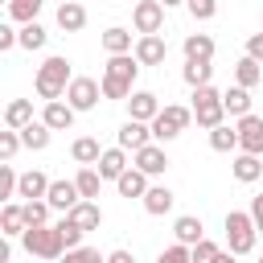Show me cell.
Masks as SVG:
<instances>
[{
    "instance_id": "1",
    "label": "cell",
    "mask_w": 263,
    "mask_h": 263,
    "mask_svg": "<svg viewBox=\"0 0 263 263\" xmlns=\"http://www.w3.org/2000/svg\"><path fill=\"white\" fill-rule=\"evenodd\" d=\"M140 74V58L136 53H111L107 70H103V99H132V82Z\"/></svg>"
},
{
    "instance_id": "2",
    "label": "cell",
    "mask_w": 263,
    "mask_h": 263,
    "mask_svg": "<svg viewBox=\"0 0 263 263\" xmlns=\"http://www.w3.org/2000/svg\"><path fill=\"white\" fill-rule=\"evenodd\" d=\"M70 82H74V74H70V62H66V58H45V62L37 66V78H33V86H37V95H41L45 103L62 99V95L70 90Z\"/></svg>"
},
{
    "instance_id": "3",
    "label": "cell",
    "mask_w": 263,
    "mask_h": 263,
    "mask_svg": "<svg viewBox=\"0 0 263 263\" xmlns=\"http://www.w3.org/2000/svg\"><path fill=\"white\" fill-rule=\"evenodd\" d=\"M21 242H25V251L29 255H37V259H62L66 255V238H62V230L58 226H29L25 234H21Z\"/></svg>"
},
{
    "instance_id": "4",
    "label": "cell",
    "mask_w": 263,
    "mask_h": 263,
    "mask_svg": "<svg viewBox=\"0 0 263 263\" xmlns=\"http://www.w3.org/2000/svg\"><path fill=\"white\" fill-rule=\"evenodd\" d=\"M255 238H259V226H255L251 210H230L226 214V247L234 255H247V251H255Z\"/></svg>"
},
{
    "instance_id": "5",
    "label": "cell",
    "mask_w": 263,
    "mask_h": 263,
    "mask_svg": "<svg viewBox=\"0 0 263 263\" xmlns=\"http://www.w3.org/2000/svg\"><path fill=\"white\" fill-rule=\"evenodd\" d=\"M189 119H193V107H181V103H168V107H160V115L152 119V140H160V144L177 140V136L189 127Z\"/></svg>"
},
{
    "instance_id": "6",
    "label": "cell",
    "mask_w": 263,
    "mask_h": 263,
    "mask_svg": "<svg viewBox=\"0 0 263 263\" xmlns=\"http://www.w3.org/2000/svg\"><path fill=\"white\" fill-rule=\"evenodd\" d=\"M189 107H193V119H197V127H205V132H210V127H218V123L226 119L222 95H218L214 86H197V90H193V103H189Z\"/></svg>"
},
{
    "instance_id": "7",
    "label": "cell",
    "mask_w": 263,
    "mask_h": 263,
    "mask_svg": "<svg viewBox=\"0 0 263 263\" xmlns=\"http://www.w3.org/2000/svg\"><path fill=\"white\" fill-rule=\"evenodd\" d=\"M132 25H136L140 37H144V33H160V29H164V4H160V0H140V4L132 8Z\"/></svg>"
},
{
    "instance_id": "8",
    "label": "cell",
    "mask_w": 263,
    "mask_h": 263,
    "mask_svg": "<svg viewBox=\"0 0 263 263\" xmlns=\"http://www.w3.org/2000/svg\"><path fill=\"white\" fill-rule=\"evenodd\" d=\"M99 99H103V82H95V78H82V74H78V78L70 82V90H66V103H70L74 111H90Z\"/></svg>"
},
{
    "instance_id": "9",
    "label": "cell",
    "mask_w": 263,
    "mask_h": 263,
    "mask_svg": "<svg viewBox=\"0 0 263 263\" xmlns=\"http://www.w3.org/2000/svg\"><path fill=\"white\" fill-rule=\"evenodd\" d=\"M234 127H238V152L263 156V119L259 115H242Z\"/></svg>"
},
{
    "instance_id": "10",
    "label": "cell",
    "mask_w": 263,
    "mask_h": 263,
    "mask_svg": "<svg viewBox=\"0 0 263 263\" xmlns=\"http://www.w3.org/2000/svg\"><path fill=\"white\" fill-rule=\"evenodd\" d=\"M132 53L140 58V66H160L168 58V45H164L160 33H144V37H136V49Z\"/></svg>"
},
{
    "instance_id": "11",
    "label": "cell",
    "mask_w": 263,
    "mask_h": 263,
    "mask_svg": "<svg viewBox=\"0 0 263 263\" xmlns=\"http://www.w3.org/2000/svg\"><path fill=\"white\" fill-rule=\"evenodd\" d=\"M144 144H152V123H144V119H127V123L119 127V148L140 152Z\"/></svg>"
},
{
    "instance_id": "12",
    "label": "cell",
    "mask_w": 263,
    "mask_h": 263,
    "mask_svg": "<svg viewBox=\"0 0 263 263\" xmlns=\"http://www.w3.org/2000/svg\"><path fill=\"white\" fill-rule=\"evenodd\" d=\"M45 201H49L53 210L70 214V210L82 201V193H78V181H53V185H49V193H45Z\"/></svg>"
},
{
    "instance_id": "13",
    "label": "cell",
    "mask_w": 263,
    "mask_h": 263,
    "mask_svg": "<svg viewBox=\"0 0 263 263\" xmlns=\"http://www.w3.org/2000/svg\"><path fill=\"white\" fill-rule=\"evenodd\" d=\"M156 115H160L156 95H152V90H132V99H127V119H144V123H152Z\"/></svg>"
},
{
    "instance_id": "14",
    "label": "cell",
    "mask_w": 263,
    "mask_h": 263,
    "mask_svg": "<svg viewBox=\"0 0 263 263\" xmlns=\"http://www.w3.org/2000/svg\"><path fill=\"white\" fill-rule=\"evenodd\" d=\"M132 160H136V168H144L148 177H160V173L168 168V156H164L160 144H144L140 152H132Z\"/></svg>"
},
{
    "instance_id": "15",
    "label": "cell",
    "mask_w": 263,
    "mask_h": 263,
    "mask_svg": "<svg viewBox=\"0 0 263 263\" xmlns=\"http://www.w3.org/2000/svg\"><path fill=\"white\" fill-rule=\"evenodd\" d=\"M127 168H132V164H127V148H103V156H99L103 181H119Z\"/></svg>"
},
{
    "instance_id": "16",
    "label": "cell",
    "mask_w": 263,
    "mask_h": 263,
    "mask_svg": "<svg viewBox=\"0 0 263 263\" xmlns=\"http://www.w3.org/2000/svg\"><path fill=\"white\" fill-rule=\"evenodd\" d=\"M25 230H29V222H25V205L4 201V210H0V234H4V238H21Z\"/></svg>"
},
{
    "instance_id": "17",
    "label": "cell",
    "mask_w": 263,
    "mask_h": 263,
    "mask_svg": "<svg viewBox=\"0 0 263 263\" xmlns=\"http://www.w3.org/2000/svg\"><path fill=\"white\" fill-rule=\"evenodd\" d=\"M74 115H78V111H74L70 103H62V99L45 103V111H41V119H45L53 132H70V127H74Z\"/></svg>"
},
{
    "instance_id": "18",
    "label": "cell",
    "mask_w": 263,
    "mask_h": 263,
    "mask_svg": "<svg viewBox=\"0 0 263 263\" xmlns=\"http://www.w3.org/2000/svg\"><path fill=\"white\" fill-rule=\"evenodd\" d=\"M66 218H70L74 226H82V230H99V226H103V210H99V201H90V197H82Z\"/></svg>"
},
{
    "instance_id": "19",
    "label": "cell",
    "mask_w": 263,
    "mask_h": 263,
    "mask_svg": "<svg viewBox=\"0 0 263 263\" xmlns=\"http://www.w3.org/2000/svg\"><path fill=\"white\" fill-rule=\"evenodd\" d=\"M49 140H53V127H49L45 119H33L29 127H21V144H25L29 152H41V148H49Z\"/></svg>"
},
{
    "instance_id": "20",
    "label": "cell",
    "mask_w": 263,
    "mask_h": 263,
    "mask_svg": "<svg viewBox=\"0 0 263 263\" xmlns=\"http://www.w3.org/2000/svg\"><path fill=\"white\" fill-rule=\"evenodd\" d=\"M49 177L45 173H37V168H29V173H21V185H16V197H25V201H33V197H45L49 193Z\"/></svg>"
},
{
    "instance_id": "21",
    "label": "cell",
    "mask_w": 263,
    "mask_h": 263,
    "mask_svg": "<svg viewBox=\"0 0 263 263\" xmlns=\"http://www.w3.org/2000/svg\"><path fill=\"white\" fill-rule=\"evenodd\" d=\"M173 234H177V242H185V247H197V242L205 238V226H201V218H193V214H181V218L173 222Z\"/></svg>"
},
{
    "instance_id": "22",
    "label": "cell",
    "mask_w": 263,
    "mask_h": 263,
    "mask_svg": "<svg viewBox=\"0 0 263 263\" xmlns=\"http://www.w3.org/2000/svg\"><path fill=\"white\" fill-rule=\"evenodd\" d=\"M181 49H185V62H210L214 58V37L210 33H189Z\"/></svg>"
},
{
    "instance_id": "23",
    "label": "cell",
    "mask_w": 263,
    "mask_h": 263,
    "mask_svg": "<svg viewBox=\"0 0 263 263\" xmlns=\"http://www.w3.org/2000/svg\"><path fill=\"white\" fill-rule=\"evenodd\" d=\"M115 189H119V197H144V193H148V173L132 164V168L115 181Z\"/></svg>"
},
{
    "instance_id": "24",
    "label": "cell",
    "mask_w": 263,
    "mask_h": 263,
    "mask_svg": "<svg viewBox=\"0 0 263 263\" xmlns=\"http://www.w3.org/2000/svg\"><path fill=\"white\" fill-rule=\"evenodd\" d=\"M140 201H144V210H148V214H156V218H160V214H168V210H173V201H177V197H173V189H168V185H148V193H144Z\"/></svg>"
},
{
    "instance_id": "25",
    "label": "cell",
    "mask_w": 263,
    "mask_h": 263,
    "mask_svg": "<svg viewBox=\"0 0 263 263\" xmlns=\"http://www.w3.org/2000/svg\"><path fill=\"white\" fill-rule=\"evenodd\" d=\"M234 82H238V86H247V90H251V86H259V82H263V62H255L251 53H247V58H238V62H234Z\"/></svg>"
},
{
    "instance_id": "26",
    "label": "cell",
    "mask_w": 263,
    "mask_h": 263,
    "mask_svg": "<svg viewBox=\"0 0 263 263\" xmlns=\"http://www.w3.org/2000/svg\"><path fill=\"white\" fill-rule=\"evenodd\" d=\"M222 107H226V115H234V119H242V115H251V90L247 86H230L226 95H222Z\"/></svg>"
},
{
    "instance_id": "27",
    "label": "cell",
    "mask_w": 263,
    "mask_h": 263,
    "mask_svg": "<svg viewBox=\"0 0 263 263\" xmlns=\"http://www.w3.org/2000/svg\"><path fill=\"white\" fill-rule=\"evenodd\" d=\"M230 168H234V181H242V185H251V181H259V177H263V160H259V156H251V152H238Z\"/></svg>"
},
{
    "instance_id": "28",
    "label": "cell",
    "mask_w": 263,
    "mask_h": 263,
    "mask_svg": "<svg viewBox=\"0 0 263 263\" xmlns=\"http://www.w3.org/2000/svg\"><path fill=\"white\" fill-rule=\"evenodd\" d=\"M86 25V8L78 4V0H70V4H58V29H66V33H78Z\"/></svg>"
},
{
    "instance_id": "29",
    "label": "cell",
    "mask_w": 263,
    "mask_h": 263,
    "mask_svg": "<svg viewBox=\"0 0 263 263\" xmlns=\"http://www.w3.org/2000/svg\"><path fill=\"white\" fill-rule=\"evenodd\" d=\"M4 123L16 127V132L29 127V123H33V103H29V99H12V103L4 107Z\"/></svg>"
},
{
    "instance_id": "30",
    "label": "cell",
    "mask_w": 263,
    "mask_h": 263,
    "mask_svg": "<svg viewBox=\"0 0 263 263\" xmlns=\"http://www.w3.org/2000/svg\"><path fill=\"white\" fill-rule=\"evenodd\" d=\"M70 156H74L78 164H99L103 148H99V140H95V136H78V140L70 144Z\"/></svg>"
},
{
    "instance_id": "31",
    "label": "cell",
    "mask_w": 263,
    "mask_h": 263,
    "mask_svg": "<svg viewBox=\"0 0 263 263\" xmlns=\"http://www.w3.org/2000/svg\"><path fill=\"white\" fill-rule=\"evenodd\" d=\"M210 148H214V152H234V148H238V127H230V123L210 127Z\"/></svg>"
},
{
    "instance_id": "32",
    "label": "cell",
    "mask_w": 263,
    "mask_h": 263,
    "mask_svg": "<svg viewBox=\"0 0 263 263\" xmlns=\"http://www.w3.org/2000/svg\"><path fill=\"white\" fill-rule=\"evenodd\" d=\"M74 181H78V193H82V197H90V201H95V197H99V189H103V173H99V168H90V164H82Z\"/></svg>"
},
{
    "instance_id": "33",
    "label": "cell",
    "mask_w": 263,
    "mask_h": 263,
    "mask_svg": "<svg viewBox=\"0 0 263 263\" xmlns=\"http://www.w3.org/2000/svg\"><path fill=\"white\" fill-rule=\"evenodd\" d=\"M103 49H107V53H132V33L119 29V25H111V29L103 33Z\"/></svg>"
},
{
    "instance_id": "34",
    "label": "cell",
    "mask_w": 263,
    "mask_h": 263,
    "mask_svg": "<svg viewBox=\"0 0 263 263\" xmlns=\"http://www.w3.org/2000/svg\"><path fill=\"white\" fill-rule=\"evenodd\" d=\"M181 78H185L193 90H197V86H210V78H214V66H210V62H185Z\"/></svg>"
},
{
    "instance_id": "35",
    "label": "cell",
    "mask_w": 263,
    "mask_h": 263,
    "mask_svg": "<svg viewBox=\"0 0 263 263\" xmlns=\"http://www.w3.org/2000/svg\"><path fill=\"white\" fill-rule=\"evenodd\" d=\"M41 4H45V0H8V16L21 21V25H29V21H37Z\"/></svg>"
},
{
    "instance_id": "36",
    "label": "cell",
    "mask_w": 263,
    "mask_h": 263,
    "mask_svg": "<svg viewBox=\"0 0 263 263\" xmlns=\"http://www.w3.org/2000/svg\"><path fill=\"white\" fill-rule=\"evenodd\" d=\"M49 210H53V205H49L45 197H33V201H25V222H29V226H45V222H49Z\"/></svg>"
},
{
    "instance_id": "37",
    "label": "cell",
    "mask_w": 263,
    "mask_h": 263,
    "mask_svg": "<svg viewBox=\"0 0 263 263\" xmlns=\"http://www.w3.org/2000/svg\"><path fill=\"white\" fill-rule=\"evenodd\" d=\"M45 41H49V33H45L37 21H29V25L21 29V49H41Z\"/></svg>"
},
{
    "instance_id": "38",
    "label": "cell",
    "mask_w": 263,
    "mask_h": 263,
    "mask_svg": "<svg viewBox=\"0 0 263 263\" xmlns=\"http://www.w3.org/2000/svg\"><path fill=\"white\" fill-rule=\"evenodd\" d=\"M16 185H21V177H16L12 160H4V164H0V197H4V201L16 197Z\"/></svg>"
},
{
    "instance_id": "39",
    "label": "cell",
    "mask_w": 263,
    "mask_h": 263,
    "mask_svg": "<svg viewBox=\"0 0 263 263\" xmlns=\"http://www.w3.org/2000/svg\"><path fill=\"white\" fill-rule=\"evenodd\" d=\"M62 263H107V255H99V247H74L62 255Z\"/></svg>"
},
{
    "instance_id": "40",
    "label": "cell",
    "mask_w": 263,
    "mask_h": 263,
    "mask_svg": "<svg viewBox=\"0 0 263 263\" xmlns=\"http://www.w3.org/2000/svg\"><path fill=\"white\" fill-rule=\"evenodd\" d=\"M189 259H193V247H185V242H173L156 255V263H189Z\"/></svg>"
},
{
    "instance_id": "41",
    "label": "cell",
    "mask_w": 263,
    "mask_h": 263,
    "mask_svg": "<svg viewBox=\"0 0 263 263\" xmlns=\"http://www.w3.org/2000/svg\"><path fill=\"white\" fill-rule=\"evenodd\" d=\"M16 148H25V144H21V132H16V127L0 132V160H12V156H16Z\"/></svg>"
},
{
    "instance_id": "42",
    "label": "cell",
    "mask_w": 263,
    "mask_h": 263,
    "mask_svg": "<svg viewBox=\"0 0 263 263\" xmlns=\"http://www.w3.org/2000/svg\"><path fill=\"white\" fill-rule=\"evenodd\" d=\"M58 230H62V238H66V251H74V247H82V234H86L82 226H74L70 218H62V222H58Z\"/></svg>"
},
{
    "instance_id": "43",
    "label": "cell",
    "mask_w": 263,
    "mask_h": 263,
    "mask_svg": "<svg viewBox=\"0 0 263 263\" xmlns=\"http://www.w3.org/2000/svg\"><path fill=\"white\" fill-rule=\"evenodd\" d=\"M185 8H189V16H193V21H210V16L218 12V0H189Z\"/></svg>"
},
{
    "instance_id": "44",
    "label": "cell",
    "mask_w": 263,
    "mask_h": 263,
    "mask_svg": "<svg viewBox=\"0 0 263 263\" xmlns=\"http://www.w3.org/2000/svg\"><path fill=\"white\" fill-rule=\"evenodd\" d=\"M218 255V242H210V238H201L197 247H193V263H210Z\"/></svg>"
},
{
    "instance_id": "45",
    "label": "cell",
    "mask_w": 263,
    "mask_h": 263,
    "mask_svg": "<svg viewBox=\"0 0 263 263\" xmlns=\"http://www.w3.org/2000/svg\"><path fill=\"white\" fill-rule=\"evenodd\" d=\"M12 45H21V33L12 25H0V53H8Z\"/></svg>"
},
{
    "instance_id": "46",
    "label": "cell",
    "mask_w": 263,
    "mask_h": 263,
    "mask_svg": "<svg viewBox=\"0 0 263 263\" xmlns=\"http://www.w3.org/2000/svg\"><path fill=\"white\" fill-rule=\"evenodd\" d=\"M247 53H251L255 62H263V33H251V37H247Z\"/></svg>"
},
{
    "instance_id": "47",
    "label": "cell",
    "mask_w": 263,
    "mask_h": 263,
    "mask_svg": "<svg viewBox=\"0 0 263 263\" xmlns=\"http://www.w3.org/2000/svg\"><path fill=\"white\" fill-rule=\"evenodd\" d=\"M251 218H255V226L263 230V193H259V197H251Z\"/></svg>"
},
{
    "instance_id": "48",
    "label": "cell",
    "mask_w": 263,
    "mask_h": 263,
    "mask_svg": "<svg viewBox=\"0 0 263 263\" xmlns=\"http://www.w3.org/2000/svg\"><path fill=\"white\" fill-rule=\"evenodd\" d=\"M107 263H136V255H132V251H111Z\"/></svg>"
},
{
    "instance_id": "49",
    "label": "cell",
    "mask_w": 263,
    "mask_h": 263,
    "mask_svg": "<svg viewBox=\"0 0 263 263\" xmlns=\"http://www.w3.org/2000/svg\"><path fill=\"white\" fill-rule=\"evenodd\" d=\"M210 263H234V251H230V247H226V251H218V255H214V259H210Z\"/></svg>"
},
{
    "instance_id": "50",
    "label": "cell",
    "mask_w": 263,
    "mask_h": 263,
    "mask_svg": "<svg viewBox=\"0 0 263 263\" xmlns=\"http://www.w3.org/2000/svg\"><path fill=\"white\" fill-rule=\"evenodd\" d=\"M160 4H164V8H173V4H189V0H160Z\"/></svg>"
},
{
    "instance_id": "51",
    "label": "cell",
    "mask_w": 263,
    "mask_h": 263,
    "mask_svg": "<svg viewBox=\"0 0 263 263\" xmlns=\"http://www.w3.org/2000/svg\"><path fill=\"white\" fill-rule=\"evenodd\" d=\"M58 4H70V0H58Z\"/></svg>"
},
{
    "instance_id": "52",
    "label": "cell",
    "mask_w": 263,
    "mask_h": 263,
    "mask_svg": "<svg viewBox=\"0 0 263 263\" xmlns=\"http://www.w3.org/2000/svg\"><path fill=\"white\" fill-rule=\"evenodd\" d=\"M259 263H263V259H259Z\"/></svg>"
}]
</instances>
